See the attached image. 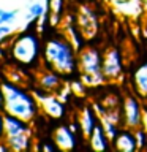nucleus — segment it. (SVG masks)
Returning a JSON list of instances; mask_svg holds the SVG:
<instances>
[{
  "label": "nucleus",
  "instance_id": "obj_1",
  "mask_svg": "<svg viewBox=\"0 0 147 152\" xmlns=\"http://www.w3.org/2000/svg\"><path fill=\"white\" fill-rule=\"evenodd\" d=\"M43 62L44 66L57 71L62 76H78V51L66 40L65 35L47 37L43 43Z\"/></svg>",
  "mask_w": 147,
  "mask_h": 152
},
{
  "label": "nucleus",
  "instance_id": "obj_2",
  "mask_svg": "<svg viewBox=\"0 0 147 152\" xmlns=\"http://www.w3.org/2000/svg\"><path fill=\"white\" fill-rule=\"evenodd\" d=\"M3 90V108L5 114H11L14 117H19L25 122H35V119L40 116V104L36 102V97L33 92L27 90L22 84L13 83V81H2Z\"/></svg>",
  "mask_w": 147,
  "mask_h": 152
},
{
  "label": "nucleus",
  "instance_id": "obj_3",
  "mask_svg": "<svg viewBox=\"0 0 147 152\" xmlns=\"http://www.w3.org/2000/svg\"><path fill=\"white\" fill-rule=\"evenodd\" d=\"M9 54L17 65L32 70L40 68L43 60L40 33L33 30H24L17 33L9 45Z\"/></svg>",
  "mask_w": 147,
  "mask_h": 152
},
{
  "label": "nucleus",
  "instance_id": "obj_4",
  "mask_svg": "<svg viewBox=\"0 0 147 152\" xmlns=\"http://www.w3.org/2000/svg\"><path fill=\"white\" fill-rule=\"evenodd\" d=\"M32 92L36 97L38 104H40V111L46 117L52 119V121H62V119H65L66 103L62 102L55 92H47V90H43L38 86H35L32 89Z\"/></svg>",
  "mask_w": 147,
  "mask_h": 152
},
{
  "label": "nucleus",
  "instance_id": "obj_5",
  "mask_svg": "<svg viewBox=\"0 0 147 152\" xmlns=\"http://www.w3.org/2000/svg\"><path fill=\"white\" fill-rule=\"evenodd\" d=\"M78 68H79V75H90V76H97V78H104L103 52L97 46H92V45L84 46L78 52Z\"/></svg>",
  "mask_w": 147,
  "mask_h": 152
},
{
  "label": "nucleus",
  "instance_id": "obj_6",
  "mask_svg": "<svg viewBox=\"0 0 147 152\" xmlns=\"http://www.w3.org/2000/svg\"><path fill=\"white\" fill-rule=\"evenodd\" d=\"M76 26L79 27L82 37L85 38V41L90 43L98 37L100 32V19L97 11L90 7V5H79L76 10Z\"/></svg>",
  "mask_w": 147,
  "mask_h": 152
},
{
  "label": "nucleus",
  "instance_id": "obj_7",
  "mask_svg": "<svg viewBox=\"0 0 147 152\" xmlns=\"http://www.w3.org/2000/svg\"><path fill=\"white\" fill-rule=\"evenodd\" d=\"M122 117L123 128H136L142 127V103L136 94H127L122 100Z\"/></svg>",
  "mask_w": 147,
  "mask_h": 152
},
{
  "label": "nucleus",
  "instance_id": "obj_8",
  "mask_svg": "<svg viewBox=\"0 0 147 152\" xmlns=\"http://www.w3.org/2000/svg\"><path fill=\"white\" fill-rule=\"evenodd\" d=\"M123 57L119 48H108L103 51V75L108 83H119L123 76Z\"/></svg>",
  "mask_w": 147,
  "mask_h": 152
},
{
  "label": "nucleus",
  "instance_id": "obj_9",
  "mask_svg": "<svg viewBox=\"0 0 147 152\" xmlns=\"http://www.w3.org/2000/svg\"><path fill=\"white\" fill-rule=\"evenodd\" d=\"M33 76H35V86L41 87L43 90H47V92H57L63 84V76L47 66L36 68Z\"/></svg>",
  "mask_w": 147,
  "mask_h": 152
},
{
  "label": "nucleus",
  "instance_id": "obj_10",
  "mask_svg": "<svg viewBox=\"0 0 147 152\" xmlns=\"http://www.w3.org/2000/svg\"><path fill=\"white\" fill-rule=\"evenodd\" d=\"M52 142L59 151H63V152L73 151L78 146V133L70 125L62 124V125L55 127L52 130Z\"/></svg>",
  "mask_w": 147,
  "mask_h": 152
},
{
  "label": "nucleus",
  "instance_id": "obj_11",
  "mask_svg": "<svg viewBox=\"0 0 147 152\" xmlns=\"http://www.w3.org/2000/svg\"><path fill=\"white\" fill-rule=\"evenodd\" d=\"M76 121H78L79 128H81V136L87 141L90 133H92L95 130V127L100 124V117H98V114L93 109L92 104H84V106L78 111Z\"/></svg>",
  "mask_w": 147,
  "mask_h": 152
},
{
  "label": "nucleus",
  "instance_id": "obj_12",
  "mask_svg": "<svg viewBox=\"0 0 147 152\" xmlns=\"http://www.w3.org/2000/svg\"><path fill=\"white\" fill-rule=\"evenodd\" d=\"M130 83L135 92L141 100L147 102V62H142L133 70L130 76Z\"/></svg>",
  "mask_w": 147,
  "mask_h": 152
},
{
  "label": "nucleus",
  "instance_id": "obj_13",
  "mask_svg": "<svg viewBox=\"0 0 147 152\" xmlns=\"http://www.w3.org/2000/svg\"><path fill=\"white\" fill-rule=\"evenodd\" d=\"M112 149L119 151V152H136V151H139L135 130H131V128H122V130L119 132V135L116 136V140L112 141Z\"/></svg>",
  "mask_w": 147,
  "mask_h": 152
},
{
  "label": "nucleus",
  "instance_id": "obj_14",
  "mask_svg": "<svg viewBox=\"0 0 147 152\" xmlns=\"http://www.w3.org/2000/svg\"><path fill=\"white\" fill-rule=\"evenodd\" d=\"M87 142H89L90 149L97 151V152H104V151H109L112 147V141L108 138L104 128L101 127V124H98L95 127V130L90 133V136L87 138Z\"/></svg>",
  "mask_w": 147,
  "mask_h": 152
},
{
  "label": "nucleus",
  "instance_id": "obj_15",
  "mask_svg": "<svg viewBox=\"0 0 147 152\" xmlns=\"http://www.w3.org/2000/svg\"><path fill=\"white\" fill-rule=\"evenodd\" d=\"M46 7L49 11V26L51 27H59L63 18V10H65V0H46Z\"/></svg>",
  "mask_w": 147,
  "mask_h": 152
},
{
  "label": "nucleus",
  "instance_id": "obj_16",
  "mask_svg": "<svg viewBox=\"0 0 147 152\" xmlns=\"http://www.w3.org/2000/svg\"><path fill=\"white\" fill-rule=\"evenodd\" d=\"M47 11V7L46 3H40V2H33L28 5L27 8V14H25V19L28 22H36L38 19H40L41 16H44Z\"/></svg>",
  "mask_w": 147,
  "mask_h": 152
},
{
  "label": "nucleus",
  "instance_id": "obj_17",
  "mask_svg": "<svg viewBox=\"0 0 147 152\" xmlns=\"http://www.w3.org/2000/svg\"><path fill=\"white\" fill-rule=\"evenodd\" d=\"M100 124H101V127L104 128V132H106V135H108V138H109L111 141L116 140V136L119 135V132L123 128L120 124H116V122H112V121H108V119H104V117H100Z\"/></svg>",
  "mask_w": 147,
  "mask_h": 152
},
{
  "label": "nucleus",
  "instance_id": "obj_18",
  "mask_svg": "<svg viewBox=\"0 0 147 152\" xmlns=\"http://www.w3.org/2000/svg\"><path fill=\"white\" fill-rule=\"evenodd\" d=\"M70 87H71V92H73V95H76V97H84L85 92H87V86H85V83L81 78H74L73 81H70Z\"/></svg>",
  "mask_w": 147,
  "mask_h": 152
},
{
  "label": "nucleus",
  "instance_id": "obj_19",
  "mask_svg": "<svg viewBox=\"0 0 147 152\" xmlns=\"http://www.w3.org/2000/svg\"><path fill=\"white\" fill-rule=\"evenodd\" d=\"M19 10H5L0 8V24H13L17 18Z\"/></svg>",
  "mask_w": 147,
  "mask_h": 152
},
{
  "label": "nucleus",
  "instance_id": "obj_20",
  "mask_svg": "<svg viewBox=\"0 0 147 152\" xmlns=\"http://www.w3.org/2000/svg\"><path fill=\"white\" fill-rule=\"evenodd\" d=\"M7 76L9 81H13V83H17V84H25V76L21 70H17V66H11V68L7 70Z\"/></svg>",
  "mask_w": 147,
  "mask_h": 152
},
{
  "label": "nucleus",
  "instance_id": "obj_21",
  "mask_svg": "<svg viewBox=\"0 0 147 152\" xmlns=\"http://www.w3.org/2000/svg\"><path fill=\"white\" fill-rule=\"evenodd\" d=\"M135 135H136V141H138L139 151L147 149V130H144L142 127H139V128L135 130Z\"/></svg>",
  "mask_w": 147,
  "mask_h": 152
},
{
  "label": "nucleus",
  "instance_id": "obj_22",
  "mask_svg": "<svg viewBox=\"0 0 147 152\" xmlns=\"http://www.w3.org/2000/svg\"><path fill=\"white\" fill-rule=\"evenodd\" d=\"M57 95H59V98L62 100V102H68V98L71 97V95H73V92H71V87H70V84H62V87L59 89V90H57V92H55Z\"/></svg>",
  "mask_w": 147,
  "mask_h": 152
},
{
  "label": "nucleus",
  "instance_id": "obj_23",
  "mask_svg": "<svg viewBox=\"0 0 147 152\" xmlns=\"http://www.w3.org/2000/svg\"><path fill=\"white\" fill-rule=\"evenodd\" d=\"M9 33H13V28L9 27V24H0V43L5 37H8Z\"/></svg>",
  "mask_w": 147,
  "mask_h": 152
},
{
  "label": "nucleus",
  "instance_id": "obj_24",
  "mask_svg": "<svg viewBox=\"0 0 147 152\" xmlns=\"http://www.w3.org/2000/svg\"><path fill=\"white\" fill-rule=\"evenodd\" d=\"M5 140V113L0 109V141Z\"/></svg>",
  "mask_w": 147,
  "mask_h": 152
},
{
  "label": "nucleus",
  "instance_id": "obj_25",
  "mask_svg": "<svg viewBox=\"0 0 147 152\" xmlns=\"http://www.w3.org/2000/svg\"><path fill=\"white\" fill-rule=\"evenodd\" d=\"M142 128L147 130V104H142Z\"/></svg>",
  "mask_w": 147,
  "mask_h": 152
},
{
  "label": "nucleus",
  "instance_id": "obj_26",
  "mask_svg": "<svg viewBox=\"0 0 147 152\" xmlns=\"http://www.w3.org/2000/svg\"><path fill=\"white\" fill-rule=\"evenodd\" d=\"M57 147L55 144L52 142V144H47V142H44V144H41V151H46V152H52V151H55Z\"/></svg>",
  "mask_w": 147,
  "mask_h": 152
},
{
  "label": "nucleus",
  "instance_id": "obj_27",
  "mask_svg": "<svg viewBox=\"0 0 147 152\" xmlns=\"http://www.w3.org/2000/svg\"><path fill=\"white\" fill-rule=\"evenodd\" d=\"M3 108V90H2V84H0V109Z\"/></svg>",
  "mask_w": 147,
  "mask_h": 152
},
{
  "label": "nucleus",
  "instance_id": "obj_28",
  "mask_svg": "<svg viewBox=\"0 0 147 152\" xmlns=\"http://www.w3.org/2000/svg\"><path fill=\"white\" fill-rule=\"evenodd\" d=\"M3 56V51H2V46H0V57Z\"/></svg>",
  "mask_w": 147,
  "mask_h": 152
}]
</instances>
